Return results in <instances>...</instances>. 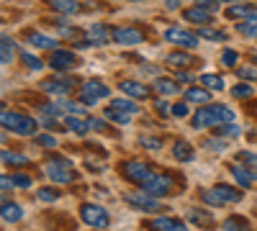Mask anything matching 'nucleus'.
<instances>
[{"instance_id": "obj_1", "label": "nucleus", "mask_w": 257, "mask_h": 231, "mask_svg": "<svg viewBox=\"0 0 257 231\" xmlns=\"http://www.w3.org/2000/svg\"><path fill=\"white\" fill-rule=\"evenodd\" d=\"M201 200L211 208H221L226 203H239L242 200V190H237V187L231 185H216V187H206V190H201Z\"/></svg>"}, {"instance_id": "obj_2", "label": "nucleus", "mask_w": 257, "mask_h": 231, "mask_svg": "<svg viewBox=\"0 0 257 231\" xmlns=\"http://www.w3.org/2000/svg\"><path fill=\"white\" fill-rule=\"evenodd\" d=\"M0 121H3V126H6L8 131H13V134H18V136H34V134H36V126H39L31 116L16 113V111H8V108H3V113H0Z\"/></svg>"}, {"instance_id": "obj_3", "label": "nucleus", "mask_w": 257, "mask_h": 231, "mask_svg": "<svg viewBox=\"0 0 257 231\" xmlns=\"http://www.w3.org/2000/svg\"><path fill=\"white\" fill-rule=\"evenodd\" d=\"M80 218L88 223V226H93V228H108L111 226L108 211H105L103 205H98V203H85L80 208Z\"/></svg>"}, {"instance_id": "obj_4", "label": "nucleus", "mask_w": 257, "mask_h": 231, "mask_svg": "<svg viewBox=\"0 0 257 231\" xmlns=\"http://www.w3.org/2000/svg\"><path fill=\"white\" fill-rule=\"evenodd\" d=\"M47 177L52 180V182H72L75 180V170H72V164L67 162V159H52V162H47Z\"/></svg>"}, {"instance_id": "obj_5", "label": "nucleus", "mask_w": 257, "mask_h": 231, "mask_svg": "<svg viewBox=\"0 0 257 231\" xmlns=\"http://www.w3.org/2000/svg\"><path fill=\"white\" fill-rule=\"evenodd\" d=\"M126 200L132 203L134 208H139V211H144V213H157V211H162V208H165L157 195L147 193V190H144V193H128Z\"/></svg>"}, {"instance_id": "obj_6", "label": "nucleus", "mask_w": 257, "mask_h": 231, "mask_svg": "<svg viewBox=\"0 0 257 231\" xmlns=\"http://www.w3.org/2000/svg\"><path fill=\"white\" fill-rule=\"evenodd\" d=\"M142 187H144L147 193L157 195V198H165V195H170V193H175V182H173V177L160 175V172H155V177H149Z\"/></svg>"}, {"instance_id": "obj_7", "label": "nucleus", "mask_w": 257, "mask_h": 231, "mask_svg": "<svg viewBox=\"0 0 257 231\" xmlns=\"http://www.w3.org/2000/svg\"><path fill=\"white\" fill-rule=\"evenodd\" d=\"M123 175H126L128 180H132V182L144 185L149 177H155V167H149L147 162L134 159V162H126V164H123Z\"/></svg>"}, {"instance_id": "obj_8", "label": "nucleus", "mask_w": 257, "mask_h": 231, "mask_svg": "<svg viewBox=\"0 0 257 231\" xmlns=\"http://www.w3.org/2000/svg\"><path fill=\"white\" fill-rule=\"evenodd\" d=\"M108 95H111V88L103 85L100 80H90L82 85V103L85 106H95L100 98H108Z\"/></svg>"}, {"instance_id": "obj_9", "label": "nucleus", "mask_w": 257, "mask_h": 231, "mask_svg": "<svg viewBox=\"0 0 257 231\" xmlns=\"http://www.w3.org/2000/svg\"><path fill=\"white\" fill-rule=\"evenodd\" d=\"M165 39L170 41V44H180V47H185V49H196L198 47V34H190V31H185V29H167L165 31Z\"/></svg>"}, {"instance_id": "obj_10", "label": "nucleus", "mask_w": 257, "mask_h": 231, "mask_svg": "<svg viewBox=\"0 0 257 231\" xmlns=\"http://www.w3.org/2000/svg\"><path fill=\"white\" fill-rule=\"evenodd\" d=\"M229 172H231V177L239 182V187H252V185H257V167H244L242 162H234L231 167H229Z\"/></svg>"}, {"instance_id": "obj_11", "label": "nucleus", "mask_w": 257, "mask_h": 231, "mask_svg": "<svg viewBox=\"0 0 257 231\" xmlns=\"http://www.w3.org/2000/svg\"><path fill=\"white\" fill-rule=\"evenodd\" d=\"M113 41H116V44H123V47L144 44V31L142 29H134V26H123V29H116L113 31Z\"/></svg>"}, {"instance_id": "obj_12", "label": "nucleus", "mask_w": 257, "mask_h": 231, "mask_svg": "<svg viewBox=\"0 0 257 231\" xmlns=\"http://www.w3.org/2000/svg\"><path fill=\"white\" fill-rule=\"evenodd\" d=\"M49 65H52V70H57V72H67V70H72V67L77 65V57H75V52L57 49V52L52 54V59H49Z\"/></svg>"}, {"instance_id": "obj_13", "label": "nucleus", "mask_w": 257, "mask_h": 231, "mask_svg": "<svg viewBox=\"0 0 257 231\" xmlns=\"http://www.w3.org/2000/svg\"><path fill=\"white\" fill-rule=\"evenodd\" d=\"M111 39H113V31L108 26H103V24H93L88 29V41H90L93 47H105Z\"/></svg>"}, {"instance_id": "obj_14", "label": "nucleus", "mask_w": 257, "mask_h": 231, "mask_svg": "<svg viewBox=\"0 0 257 231\" xmlns=\"http://www.w3.org/2000/svg\"><path fill=\"white\" fill-rule=\"evenodd\" d=\"M118 88H121V93H126L128 98H134V100H144V98L152 95V90H149L147 85H142V82H137V80H123Z\"/></svg>"}, {"instance_id": "obj_15", "label": "nucleus", "mask_w": 257, "mask_h": 231, "mask_svg": "<svg viewBox=\"0 0 257 231\" xmlns=\"http://www.w3.org/2000/svg\"><path fill=\"white\" fill-rule=\"evenodd\" d=\"M183 18H185V21H190V24H208V21L213 18V11L198 3V6H193V8L183 11Z\"/></svg>"}, {"instance_id": "obj_16", "label": "nucleus", "mask_w": 257, "mask_h": 231, "mask_svg": "<svg viewBox=\"0 0 257 231\" xmlns=\"http://www.w3.org/2000/svg\"><path fill=\"white\" fill-rule=\"evenodd\" d=\"M72 85H75L72 80H44L39 88L44 93H52V95H67L72 90Z\"/></svg>"}, {"instance_id": "obj_17", "label": "nucleus", "mask_w": 257, "mask_h": 231, "mask_svg": "<svg viewBox=\"0 0 257 231\" xmlns=\"http://www.w3.org/2000/svg\"><path fill=\"white\" fill-rule=\"evenodd\" d=\"M229 18H242V21H249V18H257V3H234L229 11H226Z\"/></svg>"}, {"instance_id": "obj_18", "label": "nucleus", "mask_w": 257, "mask_h": 231, "mask_svg": "<svg viewBox=\"0 0 257 231\" xmlns=\"http://www.w3.org/2000/svg\"><path fill=\"white\" fill-rule=\"evenodd\" d=\"M185 100L196 103V106H208V103H211V90L206 85L203 88H188L185 90Z\"/></svg>"}, {"instance_id": "obj_19", "label": "nucleus", "mask_w": 257, "mask_h": 231, "mask_svg": "<svg viewBox=\"0 0 257 231\" xmlns=\"http://www.w3.org/2000/svg\"><path fill=\"white\" fill-rule=\"evenodd\" d=\"M152 228H160V231H188L185 221H180V218H170V216L155 218V221H152Z\"/></svg>"}, {"instance_id": "obj_20", "label": "nucleus", "mask_w": 257, "mask_h": 231, "mask_svg": "<svg viewBox=\"0 0 257 231\" xmlns=\"http://www.w3.org/2000/svg\"><path fill=\"white\" fill-rule=\"evenodd\" d=\"M167 65L173 67V70H188L196 65V59H193L190 54H183V52H173V54H167Z\"/></svg>"}, {"instance_id": "obj_21", "label": "nucleus", "mask_w": 257, "mask_h": 231, "mask_svg": "<svg viewBox=\"0 0 257 231\" xmlns=\"http://www.w3.org/2000/svg\"><path fill=\"white\" fill-rule=\"evenodd\" d=\"M47 3L52 6V11L64 13V16H72V13H80L82 11V6L77 3V0H47Z\"/></svg>"}, {"instance_id": "obj_22", "label": "nucleus", "mask_w": 257, "mask_h": 231, "mask_svg": "<svg viewBox=\"0 0 257 231\" xmlns=\"http://www.w3.org/2000/svg\"><path fill=\"white\" fill-rule=\"evenodd\" d=\"M0 216H3L6 223H18L21 218H24V208H21L18 203H3V211H0Z\"/></svg>"}, {"instance_id": "obj_23", "label": "nucleus", "mask_w": 257, "mask_h": 231, "mask_svg": "<svg viewBox=\"0 0 257 231\" xmlns=\"http://www.w3.org/2000/svg\"><path fill=\"white\" fill-rule=\"evenodd\" d=\"M173 157L178 159V162H190L193 157H196V149L188 144V141H183V139H178L175 141V146H173Z\"/></svg>"}, {"instance_id": "obj_24", "label": "nucleus", "mask_w": 257, "mask_h": 231, "mask_svg": "<svg viewBox=\"0 0 257 231\" xmlns=\"http://www.w3.org/2000/svg\"><path fill=\"white\" fill-rule=\"evenodd\" d=\"M64 123H67V129L75 131L77 136H85V134L90 131V121H85L82 116H67V121H64Z\"/></svg>"}, {"instance_id": "obj_25", "label": "nucleus", "mask_w": 257, "mask_h": 231, "mask_svg": "<svg viewBox=\"0 0 257 231\" xmlns=\"http://www.w3.org/2000/svg\"><path fill=\"white\" fill-rule=\"evenodd\" d=\"M0 41H3V44H0V59H3V65H11L13 57H16V41L8 34H3Z\"/></svg>"}, {"instance_id": "obj_26", "label": "nucleus", "mask_w": 257, "mask_h": 231, "mask_svg": "<svg viewBox=\"0 0 257 231\" xmlns=\"http://www.w3.org/2000/svg\"><path fill=\"white\" fill-rule=\"evenodd\" d=\"M155 90L160 93V95H178L180 93V85L175 80H167V77H160L157 82H155Z\"/></svg>"}, {"instance_id": "obj_27", "label": "nucleus", "mask_w": 257, "mask_h": 231, "mask_svg": "<svg viewBox=\"0 0 257 231\" xmlns=\"http://www.w3.org/2000/svg\"><path fill=\"white\" fill-rule=\"evenodd\" d=\"M188 221L196 223V226H211L213 223V216L206 213V211H201V208H190V211H188Z\"/></svg>"}, {"instance_id": "obj_28", "label": "nucleus", "mask_w": 257, "mask_h": 231, "mask_svg": "<svg viewBox=\"0 0 257 231\" xmlns=\"http://www.w3.org/2000/svg\"><path fill=\"white\" fill-rule=\"evenodd\" d=\"M29 44H34V47H39V49H54V47H57V41L49 39V36H44V34L31 31V34H29Z\"/></svg>"}, {"instance_id": "obj_29", "label": "nucleus", "mask_w": 257, "mask_h": 231, "mask_svg": "<svg viewBox=\"0 0 257 231\" xmlns=\"http://www.w3.org/2000/svg\"><path fill=\"white\" fill-rule=\"evenodd\" d=\"M213 131H216L219 136H231V139H237L242 134L239 126H234V121H226V123H216L213 126Z\"/></svg>"}, {"instance_id": "obj_30", "label": "nucleus", "mask_w": 257, "mask_h": 231, "mask_svg": "<svg viewBox=\"0 0 257 231\" xmlns=\"http://www.w3.org/2000/svg\"><path fill=\"white\" fill-rule=\"evenodd\" d=\"M105 118L113 121V123H118V126H126L134 116H132V113H123V111H118V108H113V106H108V111H105Z\"/></svg>"}, {"instance_id": "obj_31", "label": "nucleus", "mask_w": 257, "mask_h": 231, "mask_svg": "<svg viewBox=\"0 0 257 231\" xmlns=\"http://www.w3.org/2000/svg\"><path fill=\"white\" fill-rule=\"evenodd\" d=\"M113 108H118V111H123V113H132V116H137L139 113V106L134 103V98L132 100H123V98H116L113 103H111Z\"/></svg>"}, {"instance_id": "obj_32", "label": "nucleus", "mask_w": 257, "mask_h": 231, "mask_svg": "<svg viewBox=\"0 0 257 231\" xmlns=\"http://www.w3.org/2000/svg\"><path fill=\"white\" fill-rule=\"evenodd\" d=\"M201 85H206L208 90H224V77L221 75H203Z\"/></svg>"}, {"instance_id": "obj_33", "label": "nucleus", "mask_w": 257, "mask_h": 231, "mask_svg": "<svg viewBox=\"0 0 257 231\" xmlns=\"http://www.w3.org/2000/svg\"><path fill=\"white\" fill-rule=\"evenodd\" d=\"M224 231H234V228H249V221L242 218V216H229L224 223H221Z\"/></svg>"}, {"instance_id": "obj_34", "label": "nucleus", "mask_w": 257, "mask_h": 231, "mask_svg": "<svg viewBox=\"0 0 257 231\" xmlns=\"http://www.w3.org/2000/svg\"><path fill=\"white\" fill-rule=\"evenodd\" d=\"M201 39H208V41H226V31H219V29H201L198 31Z\"/></svg>"}, {"instance_id": "obj_35", "label": "nucleus", "mask_w": 257, "mask_h": 231, "mask_svg": "<svg viewBox=\"0 0 257 231\" xmlns=\"http://www.w3.org/2000/svg\"><path fill=\"white\" fill-rule=\"evenodd\" d=\"M21 62H24L29 70H41V67H44V62H41L39 57H34L31 52H21Z\"/></svg>"}, {"instance_id": "obj_36", "label": "nucleus", "mask_w": 257, "mask_h": 231, "mask_svg": "<svg viewBox=\"0 0 257 231\" xmlns=\"http://www.w3.org/2000/svg\"><path fill=\"white\" fill-rule=\"evenodd\" d=\"M3 162H6V164H18V167H26V164H29V157H24V154H16V152H3Z\"/></svg>"}, {"instance_id": "obj_37", "label": "nucleus", "mask_w": 257, "mask_h": 231, "mask_svg": "<svg viewBox=\"0 0 257 231\" xmlns=\"http://www.w3.org/2000/svg\"><path fill=\"white\" fill-rule=\"evenodd\" d=\"M237 31L244 34V36H249V39H257V18H249L247 24H239Z\"/></svg>"}, {"instance_id": "obj_38", "label": "nucleus", "mask_w": 257, "mask_h": 231, "mask_svg": "<svg viewBox=\"0 0 257 231\" xmlns=\"http://www.w3.org/2000/svg\"><path fill=\"white\" fill-rule=\"evenodd\" d=\"M36 195H39V200H47V203L59 200V193H57V190H52V187H41V190H39Z\"/></svg>"}, {"instance_id": "obj_39", "label": "nucleus", "mask_w": 257, "mask_h": 231, "mask_svg": "<svg viewBox=\"0 0 257 231\" xmlns=\"http://www.w3.org/2000/svg\"><path fill=\"white\" fill-rule=\"evenodd\" d=\"M203 146H206V149H211V152H224L226 149V141L224 139H206Z\"/></svg>"}, {"instance_id": "obj_40", "label": "nucleus", "mask_w": 257, "mask_h": 231, "mask_svg": "<svg viewBox=\"0 0 257 231\" xmlns=\"http://www.w3.org/2000/svg\"><path fill=\"white\" fill-rule=\"evenodd\" d=\"M221 62L226 67H237V62H239V54L234 52V49H226L224 54H221Z\"/></svg>"}, {"instance_id": "obj_41", "label": "nucleus", "mask_w": 257, "mask_h": 231, "mask_svg": "<svg viewBox=\"0 0 257 231\" xmlns=\"http://www.w3.org/2000/svg\"><path fill=\"white\" fill-rule=\"evenodd\" d=\"M252 93H254L252 85H234V88H231V95H234V98H249Z\"/></svg>"}, {"instance_id": "obj_42", "label": "nucleus", "mask_w": 257, "mask_h": 231, "mask_svg": "<svg viewBox=\"0 0 257 231\" xmlns=\"http://www.w3.org/2000/svg\"><path fill=\"white\" fill-rule=\"evenodd\" d=\"M36 144L44 146V149H54V146H57V139H54L52 134H41V136H36Z\"/></svg>"}, {"instance_id": "obj_43", "label": "nucleus", "mask_w": 257, "mask_h": 231, "mask_svg": "<svg viewBox=\"0 0 257 231\" xmlns=\"http://www.w3.org/2000/svg\"><path fill=\"white\" fill-rule=\"evenodd\" d=\"M155 108H157V113L160 116H173V106L165 100V98H160V100H155Z\"/></svg>"}, {"instance_id": "obj_44", "label": "nucleus", "mask_w": 257, "mask_h": 231, "mask_svg": "<svg viewBox=\"0 0 257 231\" xmlns=\"http://www.w3.org/2000/svg\"><path fill=\"white\" fill-rule=\"evenodd\" d=\"M237 162H247V164L257 167V154H252V152L242 149V152H237Z\"/></svg>"}, {"instance_id": "obj_45", "label": "nucleus", "mask_w": 257, "mask_h": 231, "mask_svg": "<svg viewBox=\"0 0 257 231\" xmlns=\"http://www.w3.org/2000/svg\"><path fill=\"white\" fill-rule=\"evenodd\" d=\"M62 108H64V113H70V116H82V106H77V103L64 100V103H62Z\"/></svg>"}, {"instance_id": "obj_46", "label": "nucleus", "mask_w": 257, "mask_h": 231, "mask_svg": "<svg viewBox=\"0 0 257 231\" xmlns=\"http://www.w3.org/2000/svg\"><path fill=\"white\" fill-rule=\"evenodd\" d=\"M139 141H142V146H147V149H160L162 146V141L157 136H142Z\"/></svg>"}, {"instance_id": "obj_47", "label": "nucleus", "mask_w": 257, "mask_h": 231, "mask_svg": "<svg viewBox=\"0 0 257 231\" xmlns=\"http://www.w3.org/2000/svg\"><path fill=\"white\" fill-rule=\"evenodd\" d=\"M237 75H239V77H244V80L257 82V67H239V70H237Z\"/></svg>"}, {"instance_id": "obj_48", "label": "nucleus", "mask_w": 257, "mask_h": 231, "mask_svg": "<svg viewBox=\"0 0 257 231\" xmlns=\"http://www.w3.org/2000/svg\"><path fill=\"white\" fill-rule=\"evenodd\" d=\"M13 185H16V187H31L34 180H31L29 175H13Z\"/></svg>"}, {"instance_id": "obj_49", "label": "nucleus", "mask_w": 257, "mask_h": 231, "mask_svg": "<svg viewBox=\"0 0 257 231\" xmlns=\"http://www.w3.org/2000/svg\"><path fill=\"white\" fill-rule=\"evenodd\" d=\"M62 103H59V106H41V113H44V116H54V118H59L62 116Z\"/></svg>"}, {"instance_id": "obj_50", "label": "nucleus", "mask_w": 257, "mask_h": 231, "mask_svg": "<svg viewBox=\"0 0 257 231\" xmlns=\"http://www.w3.org/2000/svg\"><path fill=\"white\" fill-rule=\"evenodd\" d=\"M190 111H188V103H175V106H173V116L175 118H185Z\"/></svg>"}, {"instance_id": "obj_51", "label": "nucleus", "mask_w": 257, "mask_h": 231, "mask_svg": "<svg viewBox=\"0 0 257 231\" xmlns=\"http://www.w3.org/2000/svg\"><path fill=\"white\" fill-rule=\"evenodd\" d=\"M90 121V129H95V131H105V121H100V118H88Z\"/></svg>"}, {"instance_id": "obj_52", "label": "nucleus", "mask_w": 257, "mask_h": 231, "mask_svg": "<svg viewBox=\"0 0 257 231\" xmlns=\"http://www.w3.org/2000/svg\"><path fill=\"white\" fill-rule=\"evenodd\" d=\"M0 182H3V190H11V187H13V177H6L3 175V180H0Z\"/></svg>"}, {"instance_id": "obj_53", "label": "nucleus", "mask_w": 257, "mask_h": 231, "mask_svg": "<svg viewBox=\"0 0 257 231\" xmlns=\"http://www.w3.org/2000/svg\"><path fill=\"white\" fill-rule=\"evenodd\" d=\"M167 8H170V11H175V8H180V0H167Z\"/></svg>"}, {"instance_id": "obj_54", "label": "nucleus", "mask_w": 257, "mask_h": 231, "mask_svg": "<svg viewBox=\"0 0 257 231\" xmlns=\"http://www.w3.org/2000/svg\"><path fill=\"white\" fill-rule=\"evenodd\" d=\"M216 3H244V0H216Z\"/></svg>"}, {"instance_id": "obj_55", "label": "nucleus", "mask_w": 257, "mask_h": 231, "mask_svg": "<svg viewBox=\"0 0 257 231\" xmlns=\"http://www.w3.org/2000/svg\"><path fill=\"white\" fill-rule=\"evenodd\" d=\"M254 65H257V54H254Z\"/></svg>"}]
</instances>
